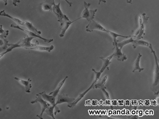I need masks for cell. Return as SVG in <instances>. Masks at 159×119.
<instances>
[{
	"instance_id": "obj_1",
	"label": "cell",
	"mask_w": 159,
	"mask_h": 119,
	"mask_svg": "<svg viewBox=\"0 0 159 119\" xmlns=\"http://www.w3.org/2000/svg\"><path fill=\"white\" fill-rule=\"evenodd\" d=\"M34 38V37H27L25 38H22L19 40V42L15 43V44H12V43H9L8 45V49H7V51L9 52L12 51L13 49L15 48H19V47H23V48H27V47H34L37 46V45L39 44L38 41H36V43L35 44L34 43H31V41Z\"/></svg>"
},
{
	"instance_id": "obj_2",
	"label": "cell",
	"mask_w": 159,
	"mask_h": 119,
	"mask_svg": "<svg viewBox=\"0 0 159 119\" xmlns=\"http://www.w3.org/2000/svg\"><path fill=\"white\" fill-rule=\"evenodd\" d=\"M149 47L151 49V51L152 53H153V55L155 57V73H154V81L153 85L151 87V90L155 93H156L157 91H158L159 90V65L158 63V58L157 56L156 55V52L154 51V50L153 49V46L152 45L151 43H149Z\"/></svg>"
},
{
	"instance_id": "obj_3",
	"label": "cell",
	"mask_w": 159,
	"mask_h": 119,
	"mask_svg": "<svg viewBox=\"0 0 159 119\" xmlns=\"http://www.w3.org/2000/svg\"><path fill=\"white\" fill-rule=\"evenodd\" d=\"M139 24H140V27L139 29L137 31V33L134 35V38L136 39H141L143 38V35H144L145 31V28L147 26L148 19L149 17H148L146 16V13H143L142 15V17L141 15H139Z\"/></svg>"
},
{
	"instance_id": "obj_4",
	"label": "cell",
	"mask_w": 159,
	"mask_h": 119,
	"mask_svg": "<svg viewBox=\"0 0 159 119\" xmlns=\"http://www.w3.org/2000/svg\"><path fill=\"white\" fill-rule=\"evenodd\" d=\"M112 58H113L112 54L111 55L108 56V57H107V58H104L102 57H100V59L102 60V61H103V65L102 67V68H101L100 71H99V72H97L96 71H95L94 69L92 68V71H93L94 73H95V79H94V80H96L97 81H98L100 78L101 74L104 73V71L106 69L109 70V68L108 67V66H109L110 64H112V61L111 60Z\"/></svg>"
},
{
	"instance_id": "obj_5",
	"label": "cell",
	"mask_w": 159,
	"mask_h": 119,
	"mask_svg": "<svg viewBox=\"0 0 159 119\" xmlns=\"http://www.w3.org/2000/svg\"><path fill=\"white\" fill-rule=\"evenodd\" d=\"M90 5V3H87L86 1H84V9L81 14V16L80 17V19H86L88 21H91L94 19L95 14L97 11V9H95L94 10H89V8Z\"/></svg>"
},
{
	"instance_id": "obj_6",
	"label": "cell",
	"mask_w": 159,
	"mask_h": 119,
	"mask_svg": "<svg viewBox=\"0 0 159 119\" xmlns=\"http://www.w3.org/2000/svg\"><path fill=\"white\" fill-rule=\"evenodd\" d=\"M36 96H37L36 99L34 101H32L31 102V104H35L37 102H39L41 104V114L39 115H37V117L40 119H43V117H42L43 113L45 112V109H47L49 106H50L51 104H49L45 99H43L42 98V97H41V95L39 94H37Z\"/></svg>"
},
{
	"instance_id": "obj_7",
	"label": "cell",
	"mask_w": 159,
	"mask_h": 119,
	"mask_svg": "<svg viewBox=\"0 0 159 119\" xmlns=\"http://www.w3.org/2000/svg\"><path fill=\"white\" fill-rule=\"evenodd\" d=\"M53 13H55V15L57 16L58 19V21L60 23V26L62 27L64 23V21H65L66 19H68L66 15H64L62 12V11L60 9V2L59 1L58 4L54 5L53 7Z\"/></svg>"
},
{
	"instance_id": "obj_8",
	"label": "cell",
	"mask_w": 159,
	"mask_h": 119,
	"mask_svg": "<svg viewBox=\"0 0 159 119\" xmlns=\"http://www.w3.org/2000/svg\"><path fill=\"white\" fill-rule=\"evenodd\" d=\"M108 78V76L106 75L104 77H103L102 78H100L98 81H97L96 83L94 85V89H100L102 90V91L104 93L105 97L108 99H110L109 94L107 91V88L105 87V83L107 79Z\"/></svg>"
},
{
	"instance_id": "obj_9",
	"label": "cell",
	"mask_w": 159,
	"mask_h": 119,
	"mask_svg": "<svg viewBox=\"0 0 159 119\" xmlns=\"http://www.w3.org/2000/svg\"><path fill=\"white\" fill-rule=\"evenodd\" d=\"M89 23L86 27V31L87 32L92 33L94 30H96L101 31H104V32H106L107 33H108L109 30L105 29L103 26H101L100 24L97 23L94 19L92 20H91V21H89Z\"/></svg>"
},
{
	"instance_id": "obj_10",
	"label": "cell",
	"mask_w": 159,
	"mask_h": 119,
	"mask_svg": "<svg viewBox=\"0 0 159 119\" xmlns=\"http://www.w3.org/2000/svg\"><path fill=\"white\" fill-rule=\"evenodd\" d=\"M11 27L13 28V29H19V30L23 31V32L25 33V34H27L29 37H34V38H38L41 39H42V40H43V41L44 42H45L50 43L53 41V39H48L44 38H43L42 37H41L40 35L35 34V33H34L32 32V31H30L25 30V29H22V28H20L19 26H16V25H14V24H11Z\"/></svg>"
},
{
	"instance_id": "obj_11",
	"label": "cell",
	"mask_w": 159,
	"mask_h": 119,
	"mask_svg": "<svg viewBox=\"0 0 159 119\" xmlns=\"http://www.w3.org/2000/svg\"><path fill=\"white\" fill-rule=\"evenodd\" d=\"M117 42L113 43V45L114 46V48H115V51L112 53L113 57L116 59L118 61H125V60L127 59V55H125V54H123L121 52V50H120L119 48V47L117 46Z\"/></svg>"
},
{
	"instance_id": "obj_12",
	"label": "cell",
	"mask_w": 159,
	"mask_h": 119,
	"mask_svg": "<svg viewBox=\"0 0 159 119\" xmlns=\"http://www.w3.org/2000/svg\"><path fill=\"white\" fill-rule=\"evenodd\" d=\"M96 82L97 81H96V80H94L92 84V85H91V86H90L88 89L86 90L83 93L80 94V95L77 97V98H76L74 101H73V102H71V103L68 104V107L70 108H74L75 106H76V105L78 104V103L80 102V101L82 98H84V96L87 94V93H88L90 90L94 89V84L96 83Z\"/></svg>"
},
{
	"instance_id": "obj_13",
	"label": "cell",
	"mask_w": 159,
	"mask_h": 119,
	"mask_svg": "<svg viewBox=\"0 0 159 119\" xmlns=\"http://www.w3.org/2000/svg\"><path fill=\"white\" fill-rule=\"evenodd\" d=\"M58 97L57 101L56 102V105H58V104H61L63 103H71L75 101V98H71L69 97L67 94H58L57 95Z\"/></svg>"
},
{
	"instance_id": "obj_14",
	"label": "cell",
	"mask_w": 159,
	"mask_h": 119,
	"mask_svg": "<svg viewBox=\"0 0 159 119\" xmlns=\"http://www.w3.org/2000/svg\"><path fill=\"white\" fill-rule=\"evenodd\" d=\"M55 5V0H46L40 4V7L43 11H53V7Z\"/></svg>"
},
{
	"instance_id": "obj_15",
	"label": "cell",
	"mask_w": 159,
	"mask_h": 119,
	"mask_svg": "<svg viewBox=\"0 0 159 119\" xmlns=\"http://www.w3.org/2000/svg\"><path fill=\"white\" fill-rule=\"evenodd\" d=\"M14 79L15 80H16L17 81H18L20 84H21V85L25 87V91L26 93H30L31 92L30 89L32 87V85H31V79H29L27 81H24V80L19 79V78L16 77H15Z\"/></svg>"
},
{
	"instance_id": "obj_16",
	"label": "cell",
	"mask_w": 159,
	"mask_h": 119,
	"mask_svg": "<svg viewBox=\"0 0 159 119\" xmlns=\"http://www.w3.org/2000/svg\"><path fill=\"white\" fill-rule=\"evenodd\" d=\"M79 19H80V17L78 19H76L75 20L71 21L70 20V19L68 18V19H67L65 21H64V23H63V25L62 26V28H61V33H60V35H59L60 37H64L66 31L68 29L69 27L71 25L72 23H74L75 21H77Z\"/></svg>"
},
{
	"instance_id": "obj_17",
	"label": "cell",
	"mask_w": 159,
	"mask_h": 119,
	"mask_svg": "<svg viewBox=\"0 0 159 119\" xmlns=\"http://www.w3.org/2000/svg\"><path fill=\"white\" fill-rule=\"evenodd\" d=\"M39 94L41 95V97L43 99H45L46 101L49 102L52 105L55 106H56V98L53 96L49 95H49L46 94L45 91H43L42 93H40Z\"/></svg>"
},
{
	"instance_id": "obj_18",
	"label": "cell",
	"mask_w": 159,
	"mask_h": 119,
	"mask_svg": "<svg viewBox=\"0 0 159 119\" xmlns=\"http://www.w3.org/2000/svg\"><path fill=\"white\" fill-rule=\"evenodd\" d=\"M25 49L28 50H33V51H47L48 52H50L53 49H54V46L52 45L50 46H35L34 47H27L25 48Z\"/></svg>"
},
{
	"instance_id": "obj_19",
	"label": "cell",
	"mask_w": 159,
	"mask_h": 119,
	"mask_svg": "<svg viewBox=\"0 0 159 119\" xmlns=\"http://www.w3.org/2000/svg\"><path fill=\"white\" fill-rule=\"evenodd\" d=\"M9 33L0 35V47L2 49L6 50L8 47L9 41L6 39Z\"/></svg>"
},
{
	"instance_id": "obj_20",
	"label": "cell",
	"mask_w": 159,
	"mask_h": 119,
	"mask_svg": "<svg viewBox=\"0 0 159 119\" xmlns=\"http://www.w3.org/2000/svg\"><path fill=\"white\" fill-rule=\"evenodd\" d=\"M0 16L9 17V19H12L13 21H14L15 23H16L17 24L20 25V26H25V22L24 21H22L20 20H19V19H17V18H15V17H13L12 16H10L8 14L5 13L4 10H2V11L0 12Z\"/></svg>"
},
{
	"instance_id": "obj_21",
	"label": "cell",
	"mask_w": 159,
	"mask_h": 119,
	"mask_svg": "<svg viewBox=\"0 0 159 119\" xmlns=\"http://www.w3.org/2000/svg\"><path fill=\"white\" fill-rule=\"evenodd\" d=\"M142 57V55L141 53H139L138 55V57L137 58L136 60L135 61L134 63V68L133 69V73H134L136 71H138L139 73H141V71H143L144 68H141L139 63H140V59Z\"/></svg>"
},
{
	"instance_id": "obj_22",
	"label": "cell",
	"mask_w": 159,
	"mask_h": 119,
	"mask_svg": "<svg viewBox=\"0 0 159 119\" xmlns=\"http://www.w3.org/2000/svg\"><path fill=\"white\" fill-rule=\"evenodd\" d=\"M68 77H66L63 79V81H61V82H60L59 83V85H58L57 86V87H56V89L55 91H53L51 92V93L49 94V95H51L53 96L54 97H56L58 95V94H59L60 90L61 89V88L63 87V86L64 85V84L65 82H66V79H67Z\"/></svg>"
},
{
	"instance_id": "obj_23",
	"label": "cell",
	"mask_w": 159,
	"mask_h": 119,
	"mask_svg": "<svg viewBox=\"0 0 159 119\" xmlns=\"http://www.w3.org/2000/svg\"><path fill=\"white\" fill-rule=\"evenodd\" d=\"M149 43H150L144 41H141V39H134L133 42L132 43L134 49H135L138 46L149 47Z\"/></svg>"
},
{
	"instance_id": "obj_24",
	"label": "cell",
	"mask_w": 159,
	"mask_h": 119,
	"mask_svg": "<svg viewBox=\"0 0 159 119\" xmlns=\"http://www.w3.org/2000/svg\"><path fill=\"white\" fill-rule=\"evenodd\" d=\"M24 22H25V26L28 29V30L30 31H32V32H33L35 34H38V35H40L42 33L40 31H38L31 23H30V22L27 21H24Z\"/></svg>"
},
{
	"instance_id": "obj_25",
	"label": "cell",
	"mask_w": 159,
	"mask_h": 119,
	"mask_svg": "<svg viewBox=\"0 0 159 119\" xmlns=\"http://www.w3.org/2000/svg\"><path fill=\"white\" fill-rule=\"evenodd\" d=\"M108 33L110 34V35L112 37L113 40V43L119 42L118 40H116V38L119 37H123V38H129L131 37V36H123V35H120V34H117L116 33H113V32L111 31H108Z\"/></svg>"
},
{
	"instance_id": "obj_26",
	"label": "cell",
	"mask_w": 159,
	"mask_h": 119,
	"mask_svg": "<svg viewBox=\"0 0 159 119\" xmlns=\"http://www.w3.org/2000/svg\"><path fill=\"white\" fill-rule=\"evenodd\" d=\"M134 39L133 37H130V38L128 39H126L125 41H123L122 42H117V46L119 47V48L121 50L123 49V46H125L126 45H127L129 43H132L134 41Z\"/></svg>"
},
{
	"instance_id": "obj_27",
	"label": "cell",
	"mask_w": 159,
	"mask_h": 119,
	"mask_svg": "<svg viewBox=\"0 0 159 119\" xmlns=\"http://www.w3.org/2000/svg\"><path fill=\"white\" fill-rule=\"evenodd\" d=\"M4 2L5 5H7V2H8V0H2ZM13 1V5L15 6V7H17V3H20V0H12Z\"/></svg>"
},
{
	"instance_id": "obj_28",
	"label": "cell",
	"mask_w": 159,
	"mask_h": 119,
	"mask_svg": "<svg viewBox=\"0 0 159 119\" xmlns=\"http://www.w3.org/2000/svg\"><path fill=\"white\" fill-rule=\"evenodd\" d=\"M7 33H9V31L8 30H5L2 29V25H0V35L2 34H7Z\"/></svg>"
},
{
	"instance_id": "obj_29",
	"label": "cell",
	"mask_w": 159,
	"mask_h": 119,
	"mask_svg": "<svg viewBox=\"0 0 159 119\" xmlns=\"http://www.w3.org/2000/svg\"><path fill=\"white\" fill-rule=\"evenodd\" d=\"M7 53H8V51H4V52H3V53H1L0 54V59H1L4 55H6Z\"/></svg>"
},
{
	"instance_id": "obj_30",
	"label": "cell",
	"mask_w": 159,
	"mask_h": 119,
	"mask_svg": "<svg viewBox=\"0 0 159 119\" xmlns=\"http://www.w3.org/2000/svg\"><path fill=\"white\" fill-rule=\"evenodd\" d=\"M66 2H67V4L70 5V7H71L72 5V2H70V1H68V0H65ZM59 1H60V0H59Z\"/></svg>"
},
{
	"instance_id": "obj_31",
	"label": "cell",
	"mask_w": 159,
	"mask_h": 119,
	"mask_svg": "<svg viewBox=\"0 0 159 119\" xmlns=\"http://www.w3.org/2000/svg\"><path fill=\"white\" fill-rule=\"evenodd\" d=\"M101 2H104V4H106V3H107V1H106V0H99V2H98V5H100Z\"/></svg>"
},
{
	"instance_id": "obj_32",
	"label": "cell",
	"mask_w": 159,
	"mask_h": 119,
	"mask_svg": "<svg viewBox=\"0 0 159 119\" xmlns=\"http://www.w3.org/2000/svg\"><path fill=\"white\" fill-rule=\"evenodd\" d=\"M126 2L127 4H132V0H126Z\"/></svg>"
},
{
	"instance_id": "obj_33",
	"label": "cell",
	"mask_w": 159,
	"mask_h": 119,
	"mask_svg": "<svg viewBox=\"0 0 159 119\" xmlns=\"http://www.w3.org/2000/svg\"><path fill=\"white\" fill-rule=\"evenodd\" d=\"M2 111V109H1V108L0 107V112H1Z\"/></svg>"
}]
</instances>
